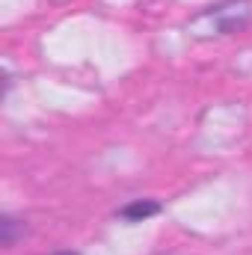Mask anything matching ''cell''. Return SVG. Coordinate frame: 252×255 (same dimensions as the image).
<instances>
[{
  "label": "cell",
  "instance_id": "obj_1",
  "mask_svg": "<svg viewBox=\"0 0 252 255\" xmlns=\"http://www.w3.org/2000/svg\"><path fill=\"white\" fill-rule=\"evenodd\" d=\"M163 208H160V202H154V199H133V202H127L119 208V220H125V223H145V220H151V217H157Z\"/></svg>",
  "mask_w": 252,
  "mask_h": 255
},
{
  "label": "cell",
  "instance_id": "obj_3",
  "mask_svg": "<svg viewBox=\"0 0 252 255\" xmlns=\"http://www.w3.org/2000/svg\"><path fill=\"white\" fill-rule=\"evenodd\" d=\"M54 255H80V253H74V250H65V253H54Z\"/></svg>",
  "mask_w": 252,
  "mask_h": 255
},
{
  "label": "cell",
  "instance_id": "obj_2",
  "mask_svg": "<svg viewBox=\"0 0 252 255\" xmlns=\"http://www.w3.org/2000/svg\"><path fill=\"white\" fill-rule=\"evenodd\" d=\"M18 235H24V226H21L15 217L3 214V217H0V247H3V250H12L15 241H18Z\"/></svg>",
  "mask_w": 252,
  "mask_h": 255
}]
</instances>
